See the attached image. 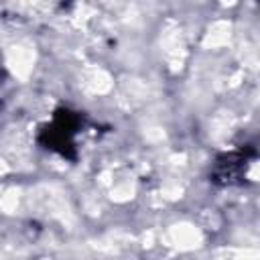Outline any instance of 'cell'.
Wrapping results in <instances>:
<instances>
[{"label": "cell", "mask_w": 260, "mask_h": 260, "mask_svg": "<svg viewBox=\"0 0 260 260\" xmlns=\"http://www.w3.org/2000/svg\"><path fill=\"white\" fill-rule=\"evenodd\" d=\"M81 128V116L69 108L55 110L53 120L41 128L39 132V144L61 154L63 158L75 160V134Z\"/></svg>", "instance_id": "obj_1"}, {"label": "cell", "mask_w": 260, "mask_h": 260, "mask_svg": "<svg viewBox=\"0 0 260 260\" xmlns=\"http://www.w3.org/2000/svg\"><path fill=\"white\" fill-rule=\"evenodd\" d=\"M248 167V156L244 150L221 154L211 171V181L217 185H238L244 179V169Z\"/></svg>", "instance_id": "obj_2"}]
</instances>
